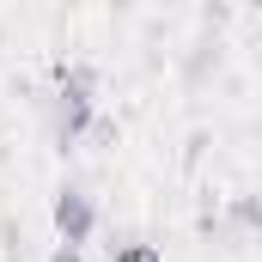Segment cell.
Masks as SVG:
<instances>
[{
	"label": "cell",
	"instance_id": "obj_1",
	"mask_svg": "<svg viewBox=\"0 0 262 262\" xmlns=\"http://www.w3.org/2000/svg\"><path fill=\"white\" fill-rule=\"evenodd\" d=\"M98 128V73L85 61H61L55 67V140L79 146Z\"/></svg>",
	"mask_w": 262,
	"mask_h": 262
},
{
	"label": "cell",
	"instance_id": "obj_2",
	"mask_svg": "<svg viewBox=\"0 0 262 262\" xmlns=\"http://www.w3.org/2000/svg\"><path fill=\"white\" fill-rule=\"evenodd\" d=\"M49 220H55V244H67V250H85V244H92V232H98V207H92V195H85L79 183L55 189Z\"/></svg>",
	"mask_w": 262,
	"mask_h": 262
},
{
	"label": "cell",
	"instance_id": "obj_3",
	"mask_svg": "<svg viewBox=\"0 0 262 262\" xmlns=\"http://www.w3.org/2000/svg\"><path fill=\"white\" fill-rule=\"evenodd\" d=\"M110 262H165V250H159L152 238H134V232H122V238H110Z\"/></svg>",
	"mask_w": 262,
	"mask_h": 262
},
{
	"label": "cell",
	"instance_id": "obj_4",
	"mask_svg": "<svg viewBox=\"0 0 262 262\" xmlns=\"http://www.w3.org/2000/svg\"><path fill=\"white\" fill-rule=\"evenodd\" d=\"M49 262H85V256H79V250H67V244H55V250H49Z\"/></svg>",
	"mask_w": 262,
	"mask_h": 262
}]
</instances>
